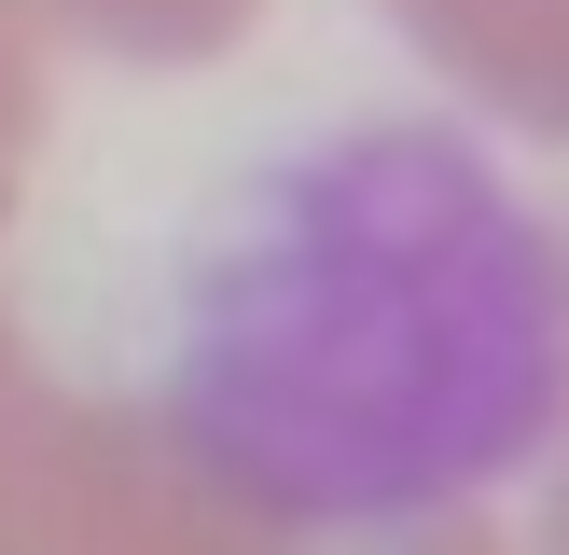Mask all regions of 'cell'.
<instances>
[{
	"label": "cell",
	"instance_id": "cell-5",
	"mask_svg": "<svg viewBox=\"0 0 569 555\" xmlns=\"http://www.w3.org/2000/svg\"><path fill=\"white\" fill-rule=\"evenodd\" d=\"M542 555H569V403H556V514H542Z\"/></svg>",
	"mask_w": 569,
	"mask_h": 555
},
{
	"label": "cell",
	"instance_id": "cell-3",
	"mask_svg": "<svg viewBox=\"0 0 569 555\" xmlns=\"http://www.w3.org/2000/svg\"><path fill=\"white\" fill-rule=\"evenodd\" d=\"M403 42L431 56L445 83L500 111L528 139H569V0H389Z\"/></svg>",
	"mask_w": 569,
	"mask_h": 555
},
{
	"label": "cell",
	"instance_id": "cell-1",
	"mask_svg": "<svg viewBox=\"0 0 569 555\" xmlns=\"http://www.w3.org/2000/svg\"><path fill=\"white\" fill-rule=\"evenodd\" d=\"M126 403L292 555H500V486L569 403V236L459 125H333L181 264Z\"/></svg>",
	"mask_w": 569,
	"mask_h": 555
},
{
	"label": "cell",
	"instance_id": "cell-2",
	"mask_svg": "<svg viewBox=\"0 0 569 555\" xmlns=\"http://www.w3.org/2000/svg\"><path fill=\"white\" fill-rule=\"evenodd\" d=\"M28 167H42V28L0 0V250H14ZM0 555H292L250 514H222L126 389H70L28 347L14 292H0ZM515 555V542H500Z\"/></svg>",
	"mask_w": 569,
	"mask_h": 555
},
{
	"label": "cell",
	"instance_id": "cell-4",
	"mask_svg": "<svg viewBox=\"0 0 569 555\" xmlns=\"http://www.w3.org/2000/svg\"><path fill=\"white\" fill-rule=\"evenodd\" d=\"M28 28H70V42L98 56H153V70H181V56H222L264 0H14Z\"/></svg>",
	"mask_w": 569,
	"mask_h": 555
}]
</instances>
